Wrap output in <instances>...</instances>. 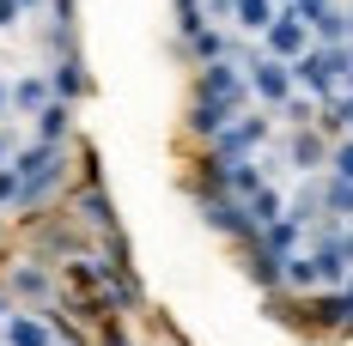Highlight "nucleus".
Instances as JSON below:
<instances>
[{"label": "nucleus", "instance_id": "obj_19", "mask_svg": "<svg viewBox=\"0 0 353 346\" xmlns=\"http://www.w3.org/2000/svg\"><path fill=\"white\" fill-rule=\"evenodd\" d=\"M79 213H85L92 225H110V201H104V188H98V182H85V188H79Z\"/></svg>", "mask_w": 353, "mask_h": 346}, {"label": "nucleus", "instance_id": "obj_8", "mask_svg": "<svg viewBox=\"0 0 353 346\" xmlns=\"http://www.w3.org/2000/svg\"><path fill=\"white\" fill-rule=\"evenodd\" d=\"M6 292H12L25 310H43V304L55 298V274H49L43 261H12V268H6Z\"/></svg>", "mask_w": 353, "mask_h": 346}, {"label": "nucleus", "instance_id": "obj_25", "mask_svg": "<svg viewBox=\"0 0 353 346\" xmlns=\"http://www.w3.org/2000/svg\"><path fill=\"white\" fill-rule=\"evenodd\" d=\"M6 158H12V134L0 128V164H6Z\"/></svg>", "mask_w": 353, "mask_h": 346}, {"label": "nucleus", "instance_id": "obj_4", "mask_svg": "<svg viewBox=\"0 0 353 346\" xmlns=\"http://www.w3.org/2000/svg\"><path fill=\"white\" fill-rule=\"evenodd\" d=\"M268 140H274L268 116H262V109H238V116H225V128H219L208 146H213V158H219V164H238V158H262V152H268Z\"/></svg>", "mask_w": 353, "mask_h": 346}, {"label": "nucleus", "instance_id": "obj_11", "mask_svg": "<svg viewBox=\"0 0 353 346\" xmlns=\"http://www.w3.org/2000/svg\"><path fill=\"white\" fill-rule=\"evenodd\" d=\"M262 249H268V255H299V243H305V219H292V213H286V219H274V225H262Z\"/></svg>", "mask_w": 353, "mask_h": 346}, {"label": "nucleus", "instance_id": "obj_15", "mask_svg": "<svg viewBox=\"0 0 353 346\" xmlns=\"http://www.w3.org/2000/svg\"><path fill=\"white\" fill-rule=\"evenodd\" d=\"M274 12H281L274 0H232V25H238V31H250V36L268 31V25H274Z\"/></svg>", "mask_w": 353, "mask_h": 346}, {"label": "nucleus", "instance_id": "obj_1", "mask_svg": "<svg viewBox=\"0 0 353 346\" xmlns=\"http://www.w3.org/2000/svg\"><path fill=\"white\" fill-rule=\"evenodd\" d=\"M292 85L329 109L341 91H347V49H323V43H311V49L292 61Z\"/></svg>", "mask_w": 353, "mask_h": 346}, {"label": "nucleus", "instance_id": "obj_23", "mask_svg": "<svg viewBox=\"0 0 353 346\" xmlns=\"http://www.w3.org/2000/svg\"><path fill=\"white\" fill-rule=\"evenodd\" d=\"M19 25V0H0V31H12Z\"/></svg>", "mask_w": 353, "mask_h": 346}, {"label": "nucleus", "instance_id": "obj_20", "mask_svg": "<svg viewBox=\"0 0 353 346\" xmlns=\"http://www.w3.org/2000/svg\"><path fill=\"white\" fill-rule=\"evenodd\" d=\"M329 134H353V91H341L329 104Z\"/></svg>", "mask_w": 353, "mask_h": 346}, {"label": "nucleus", "instance_id": "obj_5", "mask_svg": "<svg viewBox=\"0 0 353 346\" xmlns=\"http://www.w3.org/2000/svg\"><path fill=\"white\" fill-rule=\"evenodd\" d=\"M195 104H213V109H225V116L250 109L244 67H238V61H213V67H201V79H195Z\"/></svg>", "mask_w": 353, "mask_h": 346}, {"label": "nucleus", "instance_id": "obj_14", "mask_svg": "<svg viewBox=\"0 0 353 346\" xmlns=\"http://www.w3.org/2000/svg\"><path fill=\"white\" fill-rule=\"evenodd\" d=\"M317 207H323V219H341V225H347V219H353V182H347V176H323Z\"/></svg>", "mask_w": 353, "mask_h": 346}, {"label": "nucleus", "instance_id": "obj_16", "mask_svg": "<svg viewBox=\"0 0 353 346\" xmlns=\"http://www.w3.org/2000/svg\"><path fill=\"white\" fill-rule=\"evenodd\" d=\"M244 207H250V219H256V225H274V219H286V188H281V182H262Z\"/></svg>", "mask_w": 353, "mask_h": 346}, {"label": "nucleus", "instance_id": "obj_22", "mask_svg": "<svg viewBox=\"0 0 353 346\" xmlns=\"http://www.w3.org/2000/svg\"><path fill=\"white\" fill-rule=\"evenodd\" d=\"M329 176H347V182H353V134L335 140V152H329Z\"/></svg>", "mask_w": 353, "mask_h": 346}, {"label": "nucleus", "instance_id": "obj_18", "mask_svg": "<svg viewBox=\"0 0 353 346\" xmlns=\"http://www.w3.org/2000/svg\"><path fill=\"white\" fill-rule=\"evenodd\" d=\"M281 285H292V292H323L317 255H286V274H281Z\"/></svg>", "mask_w": 353, "mask_h": 346}, {"label": "nucleus", "instance_id": "obj_17", "mask_svg": "<svg viewBox=\"0 0 353 346\" xmlns=\"http://www.w3.org/2000/svg\"><path fill=\"white\" fill-rule=\"evenodd\" d=\"M49 85H55V98H61V104H73V98H85V67H79L73 55H61L55 73H49Z\"/></svg>", "mask_w": 353, "mask_h": 346}, {"label": "nucleus", "instance_id": "obj_2", "mask_svg": "<svg viewBox=\"0 0 353 346\" xmlns=\"http://www.w3.org/2000/svg\"><path fill=\"white\" fill-rule=\"evenodd\" d=\"M12 171L25 176V195H19V207L31 213V207H43L55 188H61V171H68V152L61 146H25V152H12Z\"/></svg>", "mask_w": 353, "mask_h": 346}, {"label": "nucleus", "instance_id": "obj_24", "mask_svg": "<svg viewBox=\"0 0 353 346\" xmlns=\"http://www.w3.org/2000/svg\"><path fill=\"white\" fill-rule=\"evenodd\" d=\"M12 109V79H0V116Z\"/></svg>", "mask_w": 353, "mask_h": 346}, {"label": "nucleus", "instance_id": "obj_9", "mask_svg": "<svg viewBox=\"0 0 353 346\" xmlns=\"http://www.w3.org/2000/svg\"><path fill=\"white\" fill-rule=\"evenodd\" d=\"M208 225L219 231V237H232V243H256V237H262V225L250 219V207H244V201H232V195H213V201H208Z\"/></svg>", "mask_w": 353, "mask_h": 346}, {"label": "nucleus", "instance_id": "obj_13", "mask_svg": "<svg viewBox=\"0 0 353 346\" xmlns=\"http://www.w3.org/2000/svg\"><path fill=\"white\" fill-rule=\"evenodd\" d=\"M286 158H292V176H311L323 164V140L317 128H292V140H286Z\"/></svg>", "mask_w": 353, "mask_h": 346}, {"label": "nucleus", "instance_id": "obj_7", "mask_svg": "<svg viewBox=\"0 0 353 346\" xmlns=\"http://www.w3.org/2000/svg\"><path fill=\"white\" fill-rule=\"evenodd\" d=\"M0 346H55V316L12 304V310L0 316Z\"/></svg>", "mask_w": 353, "mask_h": 346}, {"label": "nucleus", "instance_id": "obj_12", "mask_svg": "<svg viewBox=\"0 0 353 346\" xmlns=\"http://www.w3.org/2000/svg\"><path fill=\"white\" fill-rule=\"evenodd\" d=\"M68 122H73V104H61V98H55V104H43V109L31 116V140L61 146V140H68Z\"/></svg>", "mask_w": 353, "mask_h": 346}, {"label": "nucleus", "instance_id": "obj_27", "mask_svg": "<svg viewBox=\"0 0 353 346\" xmlns=\"http://www.w3.org/2000/svg\"><path fill=\"white\" fill-rule=\"evenodd\" d=\"M341 298H347V304H353V274H347V285H341Z\"/></svg>", "mask_w": 353, "mask_h": 346}, {"label": "nucleus", "instance_id": "obj_21", "mask_svg": "<svg viewBox=\"0 0 353 346\" xmlns=\"http://www.w3.org/2000/svg\"><path fill=\"white\" fill-rule=\"evenodd\" d=\"M19 195H25V176L12 171V158L0 164V207H19Z\"/></svg>", "mask_w": 353, "mask_h": 346}, {"label": "nucleus", "instance_id": "obj_10", "mask_svg": "<svg viewBox=\"0 0 353 346\" xmlns=\"http://www.w3.org/2000/svg\"><path fill=\"white\" fill-rule=\"evenodd\" d=\"M43 104H55L49 73H19V79H12V109H19V116H37Z\"/></svg>", "mask_w": 353, "mask_h": 346}, {"label": "nucleus", "instance_id": "obj_26", "mask_svg": "<svg viewBox=\"0 0 353 346\" xmlns=\"http://www.w3.org/2000/svg\"><path fill=\"white\" fill-rule=\"evenodd\" d=\"M37 6H49V0H19V12H37Z\"/></svg>", "mask_w": 353, "mask_h": 346}, {"label": "nucleus", "instance_id": "obj_3", "mask_svg": "<svg viewBox=\"0 0 353 346\" xmlns=\"http://www.w3.org/2000/svg\"><path fill=\"white\" fill-rule=\"evenodd\" d=\"M238 67H244V79H250V104L281 109V104H292V98H299L292 67H286V61H274V55H262V43H256V49H238Z\"/></svg>", "mask_w": 353, "mask_h": 346}, {"label": "nucleus", "instance_id": "obj_6", "mask_svg": "<svg viewBox=\"0 0 353 346\" xmlns=\"http://www.w3.org/2000/svg\"><path fill=\"white\" fill-rule=\"evenodd\" d=\"M256 43H262V55H274V61H286V67H292V61H299L317 36H311V25H305L292 6H281V12H274V25L256 36Z\"/></svg>", "mask_w": 353, "mask_h": 346}]
</instances>
